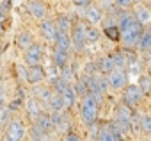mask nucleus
I'll return each mask as SVG.
<instances>
[{
	"label": "nucleus",
	"mask_w": 151,
	"mask_h": 141,
	"mask_svg": "<svg viewBox=\"0 0 151 141\" xmlns=\"http://www.w3.org/2000/svg\"><path fill=\"white\" fill-rule=\"evenodd\" d=\"M119 31H121V41L124 47L132 48V47H139L140 43V38L144 34V29H142V23H139L135 20L133 15L126 13V11H121L119 13V23H117Z\"/></svg>",
	"instance_id": "nucleus-1"
},
{
	"label": "nucleus",
	"mask_w": 151,
	"mask_h": 141,
	"mask_svg": "<svg viewBox=\"0 0 151 141\" xmlns=\"http://www.w3.org/2000/svg\"><path fill=\"white\" fill-rule=\"evenodd\" d=\"M98 109H100V102L94 95L89 93L86 98H82L80 113H82V120L87 127H93L98 121Z\"/></svg>",
	"instance_id": "nucleus-2"
},
{
	"label": "nucleus",
	"mask_w": 151,
	"mask_h": 141,
	"mask_svg": "<svg viewBox=\"0 0 151 141\" xmlns=\"http://www.w3.org/2000/svg\"><path fill=\"white\" fill-rule=\"evenodd\" d=\"M27 136V127L22 118H13V121L6 127V134L2 141H23Z\"/></svg>",
	"instance_id": "nucleus-3"
},
{
	"label": "nucleus",
	"mask_w": 151,
	"mask_h": 141,
	"mask_svg": "<svg viewBox=\"0 0 151 141\" xmlns=\"http://www.w3.org/2000/svg\"><path fill=\"white\" fill-rule=\"evenodd\" d=\"M144 98V93L140 91L139 84H130L124 88V93H123V104L130 109H135Z\"/></svg>",
	"instance_id": "nucleus-4"
},
{
	"label": "nucleus",
	"mask_w": 151,
	"mask_h": 141,
	"mask_svg": "<svg viewBox=\"0 0 151 141\" xmlns=\"http://www.w3.org/2000/svg\"><path fill=\"white\" fill-rule=\"evenodd\" d=\"M86 31H87V27L84 23H80V22H77V23L73 25V31H71L69 36H71V47L77 50V52H82L86 48V43H87Z\"/></svg>",
	"instance_id": "nucleus-5"
},
{
	"label": "nucleus",
	"mask_w": 151,
	"mask_h": 141,
	"mask_svg": "<svg viewBox=\"0 0 151 141\" xmlns=\"http://www.w3.org/2000/svg\"><path fill=\"white\" fill-rule=\"evenodd\" d=\"M41 61H43V48L39 43H34L25 50V63L29 66H41Z\"/></svg>",
	"instance_id": "nucleus-6"
},
{
	"label": "nucleus",
	"mask_w": 151,
	"mask_h": 141,
	"mask_svg": "<svg viewBox=\"0 0 151 141\" xmlns=\"http://www.w3.org/2000/svg\"><path fill=\"white\" fill-rule=\"evenodd\" d=\"M50 116H52V123H53V130H57V132H69V130H73L71 129V123L68 121V114L64 113V111H60V113H50Z\"/></svg>",
	"instance_id": "nucleus-7"
},
{
	"label": "nucleus",
	"mask_w": 151,
	"mask_h": 141,
	"mask_svg": "<svg viewBox=\"0 0 151 141\" xmlns=\"http://www.w3.org/2000/svg\"><path fill=\"white\" fill-rule=\"evenodd\" d=\"M25 109H27V116H29V120H32L34 123H36V120L45 113L43 109V104L36 98V97H30V98H27V104H25Z\"/></svg>",
	"instance_id": "nucleus-8"
},
{
	"label": "nucleus",
	"mask_w": 151,
	"mask_h": 141,
	"mask_svg": "<svg viewBox=\"0 0 151 141\" xmlns=\"http://www.w3.org/2000/svg\"><path fill=\"white\" fill-rule=\"evenodd\" d=\"M109 81H110V88L112 89H124L126 88V72L124 70L116 68L112 73H109Z\"/></svg>",
	"instance_id": "nucleus-9"
},
{
	"label": "nucleus",
	"mask_w": 151,
	"mask_h": 141,
	"mask_svg": "<svg viewBox=\"0 0 151 141\" xmlns=\"http://www.w3.org/2000/svg\"><path fill=\"white\" fill-rule=\"evenodd\" d=\"M45 79H46V72L43 70V66H29V70H27V82L29 84L37 86Z\"/></svg>",
	"instance_id": "nucleus-10"
},
{
	"label": "nucleus",
	"mask_w": 151,
	"mask_h": 141,
	"mask_svg": "<svg viewBox=\"0 0 151 141\" xmlns=\"http://www.w3.org/2000/svg\"><path fill=\"white\" fill-rule=\"evenodd\" d=\"M27 9H29L30 16L36 18V20H43L46 16V6L41 2V0H29V2H27Z\"/></svg>",
	"instance_id": "nucleus-11"
},
{
	"label": "nucleus",
	"mask_w": 151,
	"mask_h": 141,
	"mask_svg": "<svg viewBox=\"0 0 151 141\" xmlns=\"http://www.w3.org/2000/svg\"><path fill=\"white\" fill-rule=\"evenodd\" d=\"M41 34L46 41H53L55 43V38H57V25L52 22V20H43L41 22Z\"/></svg>",
	"instance_id": "nucleus-12"
},
{
	"label": "nucleus",
	"mask_w": 151,
	"mask_h": 141,
	"mask_svg": "<svg viewBox=\"0 0 151 141\" xmlns=\"http://www.w3.org/2000/svg\"><path fill=\"white\" fill-rule=\"evenodd\" d=\"M69 47H71V36H69V32L57 31V38H55V48L68 52V50H69Z\"/></svg>",
	"instance_id": "nucleus-13"
},
{
	"label": "nucleus",
	"mask_w": 151,
	"mask_h": 141,
	"mask_svg": "<svg viewBox=\"0 0 151 141\" xmlns=\"http://www.w3.org/2000/svg\"><path fill=\"white\" fill-rule=\"evenodd\" d=\"M16 45H18V48H22V50H27L29 47H32V45H34L32 34H30L29 31H22V32L16 36Z\"/></svg>",
	"instance_id": "nucleus-14"
},
{
	"label": "nucleus",
	"mask_w": 151,
	"mask_h": 141,
	"mask_svg": "<svg viewBox=\"0 0 151 141\" xmlns=\"http://www.w3.org/2000/svg\"><path fill=\"white\" fill-rule=\"evenodd\" d=\"M36 125H37L43 132L52 134V130H53V123H52V116H50V113H43V114L36 120Z\"/></svg>",
	"instance_id": "nucleus-15"
},
{
	"label": "nucleus",
	"mask_w": 151,
	"mask_h": 141,
	"mask_svg": "<svg viewBox=\"0 0 151 141\" xmlns=\"http://www.w3.org/2000/svg\"><path fill=\"white\" fill-rule=\"evenodd\" d=\"M98 70L103 73V75H107V73H112L114 70H116V66H114V61H112V55H105V57H101L100 61H98Z\"/></svg>",
	"instance_id": "nucleus-16"
},
{
	"label": "nucleus",
	"mask_w": 151,
	"mask_h": 141,
	"mask_svg": "<svg viewBox=\"0 0 151 141\" xmlns=\"http://www.w3.org/2000/svg\"><path fill=\"white\" fill-rule=\"evenodd\" d=\"M133 16H135V20L139 22V23H147L149 22V18H151V11L146 7V6H135V13H133Z\"/></svg>",
	"instance_id": "nucleus-17"
},
{
	"label": "nucleus",
	"mask_w": 151,
	"mask_h": 141,
	"mask_svg": "<svg viewBox=\"0 0 151 141\" xmlns=\"http://www.w3.org/2000/svg\"><path fill=\"white\" fill-rule=\"evenodd\" d=\"M101 16H103V15H101L100 7H94V6L91 7V6H89V7L86 9V18H87V22H89L91 25L100 23V22H101Z\"/></svg>",
	"instance_id": "nucleus-18"
},
{
	"label": "nucleus",
	"mask_w": 151,
	"mask_h": 141,
	"mask_svg": "<svg viewBox=\"0 0 151 141\" xmlns=\"http://www.w3.org/2000/svg\"><path fill=\"white\" fill-rule=\"evenodd\" d=\"M53 63H55V66L60 68V70L66 68V66H68V52L55 48V52H53Z\"/></svg>",
	"instance_id": "nucleus-19"
},
{
	"label": "nucleus",
	"mask_w": 151,
	"mask_h": 141,
	"mask_svg": "<svg viewBox=\"0 0 151 141\" xmlns=\"http://www.w3.org/2000/svg\"><path fill=\"white\" fill-rule=\"evenodd\" d=\"M62 98H64V104H66V109H71L75 105V102H77V93H75V88L69 86L64 93H62Z\"/></svg>",
	"instance_id": "nucleus-20"
},
{
	"label": "nucleus",
	"mask_w": 151,
	"mask_h": 141,
	"mask_svg": "<svg viewBox=\"0 0 151 141\" xmlns=\"http://www.w3.org/2000/svg\"><path fill=\"white\" fill-rule=\"evenodd\" d=\"M30 139L32 141H50V134H46V132H43L36 123L30 127Z\"/></svg>",
	"instance_id": "nucleus-21"
},
{
	"label": "nucleus",
	"mask_w": 151,
	"mask_h": 141,
	"mask_svg": "<svg viewBox=\"0 0 151 141\" xmlns=\"http://www.w3.org/2000/svg\"><path fill=\"white\" fill-rule=\"evenodd\" d=\"M50 109L53 111V113H60V111H64L66 109V104H64V98H62V95H53V98H52V102H50Z\"/></svg>",
	"instance_id": "nucleus-22"
},
{
	"label": "nucleus",
	"mask_w": 151,
	"mask_h": 141,
	"mask_svg": "<svg viewBox=\"0 0 151 141\" xmlns=\"http://www.w3.org/2000/svg\"><path fill=\"white\" fill-rule=\"evenodd\" d=\"M105 34L110 41H119L121 39V31L117 25H105Z\"/></svg>",
	"instance_id": "nucleus-23"
},
{
	"label": "nucleus",
	"mask_w": 151,
	"mask_h": 141,
	"mask_svg": "<svg viewBox=\"0 0 151 141\" xmlns=\"http://www.w3.org/2000/svg\"><path fill=\"white\" fill-rule=\"evenodd\" d=\"M69 86H71V84H69L68 81H64L62 77H59V79H57V81L52 84V88H53V93H57V95H62V93H64V91H66Z\"/></svg>",
	"instance_id": "nucleus-24"
},
{
	"label": "nucleus",
	"mask_w": 151,
	"mask_h": 141,
	"mask_svg": "<svg viewBox=\"0 0 151 141\" xmlns=\"http://www.w3.org/2000/svg\"><path fill=\"white\" fill-rule=\"evenodd\" d=\"M55 25H57V31H62V32H69V27H73L69 16H59Z\"/></svg>",
	"instance_id": "nucleus-25"
},
{
	"label": "nucleus",
	"mask_w": 151,
	"mask_h": 141,
	"mask_svg": "<svg viewBox=\"0 0 151 141\" xmlns=\"http://www.w3.org/2000/svg\"><path fill=\"white\" fill-rule=\"evenodd\" d=\"M139 48H140L142 52H149V50H151V34H149V31H146V32L142 34L140 43H139Z\"/></svg>",
	"instance_id": "nucleus-26"
},
{
	"label": "nucleus",
	"mask_w": 151,
	"mask_h": 141,
	"mask_svg": "<svg viewBox=\"0 0 151 141\" xmlns=\"http://www.w3.org/2000/svg\"><path fill=\"white\" fill-rule=\"evenodd\" d=\"M98 141H116L114 139V134L110 130V125H103L101 130H100V136H98Z\"/></svg>",
	"instance_id": "nucleus-27"
},
{
	"label": "nucleus",
	"mask_w": 151,
	"mask_h": 141,
	"mask_svg": "<svg viewBox=\"0 0 151 141\" xmlns=\"http://www.w3.org/2000/svg\"><path fill=\"white\" fill-rule=\"evenodd\" d=\"M112 61H114V66L119 68V70H124V64H126V57L123 52H116L112 54Z\"/></svg>",
	"instance_id": "nucleus-28"
},
{
	"label": "nucleus",
	"mask_w": 151,
	"mask_h": 141,
	"mask_svg": "<svg viewBox=\"0 0 151 141\" xmlns=\"http://www.w3.org/2000/svg\"><path fill=\"white\" fill-rule=\"evenodd\" d=\"M139 88H140V91H142L144 95H149V93H151V79L146 77V75H142V77L139 79Z\"/></svg>",
	"instance_id": "nucleus-29"
},
{
	"label": "nucleus",
	"mask_w": 151,
	"mask_h": 141,
	"mask_svg": "<svg viewBox=\"0 0 151 141\" xmlns=\"http://www.w3.org/2000/svg\"><path fill=\"white\" fill-rule=\"evenodd\" d=\"M140 130L151 134V114H140Z\"/></svg>",
	"instance_id": "nucleus-30"
},
{
	"label": "nucleus",
	"mask_w": 151,
	"mask_h": 141,
	"mask_svg": "<svg viewBox=\"0 0 151 141\" xmlns=\"http://www.w3.org/2000/svg\"><path fill=\"white\" fill-rule=\"evenodd\" d=\"M73 88H75L77 97H80V98H86V97L89 95V89H87V86H86L82 81H77V84H73Z\"/></svg>",
	"instance_id": "nucleus-31"
},
{
	"label": "nucleus",
	"mask_w": 151,
	"mask_h": 141,
	"mask_svg": "<svg viewBox=\"0 0 151 141\" xmlns=\"http://www.w3.org/2000/svg\"><path fill=\"white\" fill-rule=\"evenodd\" d=\"M98 38H100L98 29H96V27H87V31H86V39H87V43H96Z\"/></svg>",
	"instance_id": "nucleus-32"
},
{
	"label": "nucleus",
	"mask_w": 151,
	"mask_h": 141,
	"mask_svg": "<svg viewBox=\"0 0 151 141\" xmlns=\"http://www.w3.org/2000/svg\"><path fill=\"white\" fill-rule=\"evenodd\" d=\"M13 121V111L7 107V109H4V113L0 114V123H2V127H6V125H9Z\"/></svg>",
	"instance_id": "nucleus-33"
},
{
	"label": "nucleus",
	"mask_w": 151,
	"mask_h": 141,
	"mask_svg": "<svg viewBox=\"0 0 151 141\" xmlns=\"http://www.w3.org/2000/svg\"><path fill=\"white\" fill-rule=\"evenodd\" d=\"M11 9V0H2L0 2V20H4Z\"/></svg>",
	"instance_id": "nucleus-34"
},
{
	"label": "nucleus",
	"mask_w": 151,
	"mask_h": 141,
	"mask_svg": "<svg viewBox=\"0 0 151 141\" xmlns=\"http://www.w3.org/2000/svg\"><path fill=\"white\" fill-rule=\"evenodd\" d=\"M98 82H100V88H101V91H103V93L110 88V81H109V77H107V75L98 77Z\"/></svg>",
	"instance_id": "nucleus-35"
},
{
	"label": "nucleus",
	"mask_w": 151,
	"mask_h": 141,
	"mask_svg": "<svg viewBox=\"0 0 151 141\" xmlns=\"http://www.w3.org/2000/svg\"><path fill=\"white\" fill-rule=\"evenodd\" d=\"M66 141H82V137H80V134H78V132L69 130V132L66 134Z\"/></svg>",
	"instance_id": "nucleus-36"
},
{
	"label": "nucleus",
	"mask_w": 151,
	"mask_h": 141,
	"mask_svg": "<svg viewBox=\"0 0 151 141\" xmlns=\"http://www.w3.org/2000/svg\"><path fill=\"white\" fill-rule=\"evenodd\" d=\"M75 6H78V7H89L93 0H73Z\"/></svg>",
	"instance_id": "nucleus-37"
},
{
	"label": "nucleus",
	"mask_w": 151,
	"mask_h": 141,
	"mask_svg": "<svg viewBox=\"0 0 151 141\" xmlns=\"http://www.w3.org/2000/svg\"><path fill=\"white\" fill-rule=\"evenodd\" d=\"M27 70L29 68H25V66H18V75H20V79L27 81Z\"/></svg>",
	"instance_id": "nucleus-38"
},
{
	"label": "nucleus",
	"mask_w": 151,
	"mask_h": 141,
	"mask_svg": "<svg viewBox=\"0 0 151 141\" xmlns=\"http://www.w3.org/2000/svg\"><path fill=\"white\" fill-rule=\"evenodd\" d=\"M116 4H117L119 7H130V6L133 4V0H116Z\"/></svg>",
	"instance_id": "nucleus-39"
},
{
	"label": "nucleus",
	"mask_w": 151,
	"mask_h": 141,
	"mask_svg": "<svg viewBox=\"0 0 151 141\" xmlns=\"http://www.w3.org/2000/svg\"><path fill=\"white\" fill-rule=\"evenodd\" d=\"M4 109H6V100H4V97L0 95V114L4 113Z\"/></svg>",
	"instance_id": "nucleus-40"
},
{
	"label": "nucleus",
	"mask_w": 151,
	"mask_h": 141,
	"mask_svg": "<svg viewBox=\"0 0 151 141\" xmlns=\"http://www.w3.org/2000/svg\"><path fill=\"white\" fill-rule=\"evenodd\" d=\"M4 34V20H0V38Z\"/></svg>",
	"instance_id": "nucleus-41"
},
{
	"label": "nucleus",
	"mask_w": 151,
	"mask_h": 141,
	"mask_svg": "<svg viewBox=\"0 0 151 141\" xmlns=\"http://www.w3.org/2000/svg\"><path fill=\"white\" fill-rule=\"evenodd\" d=\"M149 34H151V29H149Z\"/></svg>",
	"instance_id": "nucleus-42"
},
{
	"label": "nucleus",
	"mask_w": 151,
	"mask_h": 141,
	"mask_svg": "<svg viewBox=\"0 0 151 141\" xmlns=\"http://www.w3.org/2000/svg\"><path fill=\"white\" fill-rule=\"evenodd\" d=\"M0 141H2V139H0Z\"/></svg>",
	"instance_id": "nucleus-43"
},
{
	"label": "nucleus",
	"mask_w": 151,
	"mask_h": 141,
	"mask_svg": "<svg viewBox=\"0 0 151 141\" xmlns=\"http://www.w3.org/2000/svg\"><path fill=\"white\" fill-rule=\"evenodd\" d=\"M96 141H98V139H96Z\"/></svg>",
	"instance_id": "nucleus-44"
}]
</instances>
